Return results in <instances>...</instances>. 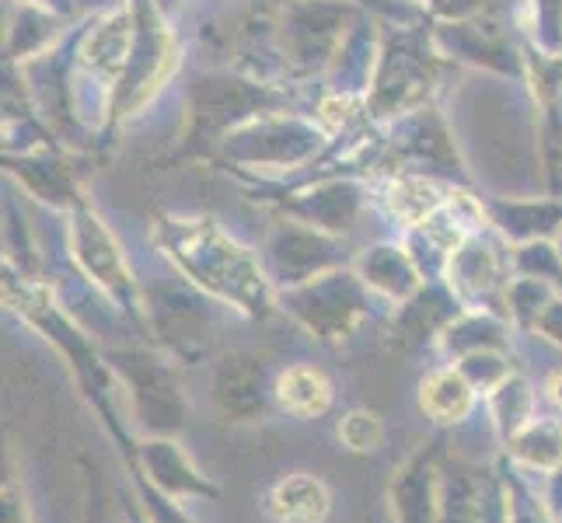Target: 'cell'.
<instances>
[{"mask_svg": "<svg viewBox=\"0 0 562 523\" xmlns=\"http://www.w3.org/2000/svg\"><path fill=\"white\" fill-rule=\"evenodd\" d=\"M266 513L273 523H325L333 513V492L322 478L294 471L266 492Z\"/></svg>", "mask_w": 562, "mask_h": 523, "instance_id": "6da1fadb", "label": "cell"}, {"mask_svg": "<svg viewBox=\"0 0 562 523\" xmlns=\"http://www.w3.org/2000/svg\"><path fill=\"white\" fill-rule=\"evenodd\" d=\"M333 398H336L333 380H328L325 371H318V366H312V363L290 366V371H283L277 380V401L297 419L325 416L328 409H333Z\"/></svg>", "mask_w": 562, "mask_h": 523, "instance_id": "7a4b0ae2", "label": "cell"}, {"mask_svg": "<svg viewBox=\"0 0 562 523\" xmlns=\"http://www.w3.org/2000/svg\"><path fill=\"white\" fill-rule=\"evenodd\" d=\"M419 409L440 425L469 419V412L475 409V384L454 366L437 371L419 384Z\"/></svg>", "mask_w": 562, "mask_h": 523, "instance_id": "3957f363", "label": "cell"}, {"mask_svg": "<svg viewBox=\"0 0 562 523\" xmlns=\"http://www.w3.org/2000/svg\"><path fill=\"white\" fill-rule=\"evenodd\" d=\"M510 457L528 471H559L562 468V425L549 419H531L510 436Z\"/></svg>", "mask_w": 562, "mask_h": 523, "instance_id": "277c9868", "label": "cell"}, {"mask_svg": "<svg viewBox=\"0 0 562 523\" xmlns=\"http://www.w3.org/2000/svg\"><path fill=\"white\" fill-rule=\"evenodd\" d=\"M387 203H392L395 217H402L405 224H426L430 213L440 206V196H437V189L426 182H398L392 189V196H387Z\"/></svg>", "mask_w": 562, "mask_h": 523, "instance_id": "5b68a950", "label": "cell"}, {"mask_svg": "<svg viewBox=\"0 0 562 523\" xmlns=\"http://www.w3.org/2000/svg\"><path fill=\"white\" fill-rule=\"evenodd\" d=\"M384 440V425L374 412L367 409H353L346 412L342 422H339V443L350 454H374Z\"/></svg>", "mask_w": 562, "mask_h": 523, "instance_id": "8992f818", "label": "cell"}, {"mask_svg": "<svg viewBox=\"0 0 562 523\" xmlns=\"http://www.w3.org/2000/svg\"><path fill=\"white\" fill-rule=\"evenodd\" d=\"M546 391H549V401L555 405V409L562 412V371H555L546 384Z\"/></svg>", "mask_w": 562, "mask_h": 523, "instance_id": "52a82bcc", "label": "cell"}]
</instances>
